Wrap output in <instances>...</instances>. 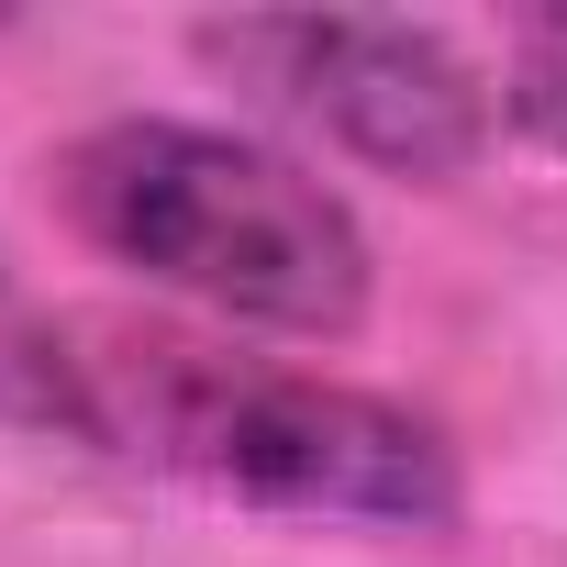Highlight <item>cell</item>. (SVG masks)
Returning <instances> with one entry per match:
<instances>
[{
  "label": "cell",
  "instance_id": "6da1fadb",
  "mask_svg": "<svg viewBox=\"0 0 567 567\" xmlns=\"http://www.w3.org/2000/svg\"><path fill=\"white\" fill-rule=\"evenodd\" d=\"M79 445L145 456L245 512H312V523H456V445L379 390L323 368H267L178 323H68Z\"/></svg>",
  "mask_w": 567,
  "mask_h": 567
},
{
  "label": "cell",
  "instance_id": "7a4b0ae2",
  "mask_svg": "<svg viewBox=\"0 0 567 567\" xmlns=\"http://www.w3.org/2000/svg\"><path fill=\"white\" fill-rule=\"evenodd\" d=\"M56 189H68V223L112 267H134L145 290H167L212 323L301 334V346H334V334L368 323L357 212L256 134L123 112V123L68 145Z\"/></svg>",
  "mask_w": 567,
  "mask_h": 567
},
{
  "label": "cell",
  "instance_id": "3957f363",
  "mask_svg": "<svg viewBox=\"0 0 567 567\" xmlns=\"http://www.w3.org/2000/svg\"><path fill=\"white\" fill-rule=\"evenodd\" d=\"M200 56L256 79L267 101H290L301 123H323L357 167L379 178H467L501 101L489 79L434 34V23H390V12H267V23H200Z\"/></svg>",
  "mask_w": 567,
  "mask_h": 567
},
{
  "label": "cell",
  "instance_id": "277c9868",
  "mask_svg": "<svg viewBox=\"0 0 567 567\" xmlns=\"http://www.w3.org/2000/svg\"><path fill=\"white\" fill-rule=\"evenodd\" d=\"M0 423L34 434H79V390H68V323H45L12 267H0Z\"/></svg>",
  "mask_w": 567,
  "mask_h": 567
},
{
  "label": "cell",
  "instance_id": "5b68a950",
  "mask_svg": "<svg viewBox=\"0 0 567 567\" xmlns=\"http://www.w3.org/2000/svg\"><path fill=\"white\" fill-rule=\"evenodd\" d=\"M501 112H512V134H523V145L567 156V12H523V23H512Z\"/></svg>",
  "mask_w": 567,
  "mask_h": 567
}]
</instances>
